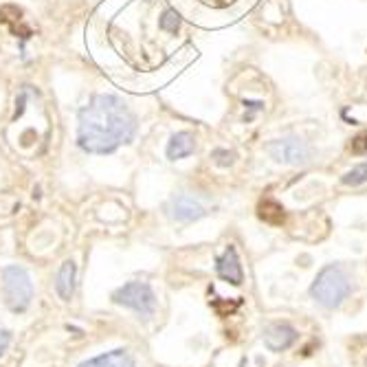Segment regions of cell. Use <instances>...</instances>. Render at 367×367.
<instances>
[{
	"mask_svg": "<svg viewBox=\"0 0 367 367\" xmlns=\"http://www.w3.org/2000/svg\"><path fill=\"white\" fill-rule=\"evenodd\" d=\"M136 132V117L124 99L97 95L80 113V147L90 154H110L130 143Z\"/></svg>",
	"mask_w": 367,
	"mask_h": 367,
	"instance_id": "1",
	"label": "cell"
},
{
	"mask_svg": "<svg viewBox=\"0 0 367 367\" xmlns=\"http://www.w3.org/2000/svg\"><path fill=\"white\" fill-rule=\"evenodd\" d=\"M170 7L198 27L220 29L240 20L259 0H167Z\"/></svg>",
	"mask_w": 367,
	"mask_h": 367,
	"instance_id": "2",
	"label": "cell"
},
{
	"mask_svg": "<svg viewBox=\"0 0 367 367\" xmlns=\"http://www.w3.org/2000/svg\"><path fill=\"white\" fill-rule=\"evenodd\" d=\"M350 290H352V284L347 273L341 266L330 264L324 271H319V275L310 286V295L324 305V308H339L343 299L350 295Z\"/></svg>",
	"mask_w": 367,
	"mask_h": 367,
	"instance_id": "3",
	"label": "cell"
},
{
	"mask_svg": "<svg viewBox=\"0 0 367 367\" xmlns=\"http://www.w3.org/2000/svg\"><path fill=\"white\" fill-rule=\"evenodd\" d=\"M5 301L13 312H24L34 299V284L22 266H7L3 271Z\"/></svg>",
	"mask_w": 367,
	"mask_h": 367,
	"instance_id": "4",
	"label": "cell"
},
{
	"mask_svg": "<svg viewBox=\"0 0 367 367\" xmlns=\"http://www.w3.org/2000/svg\"><path fill=\"white\" fill-rule=\"evenodd\" d=\"M113 301L134 310L141 317H152L157 310V295L145 282H128L113 293Z\"/></svg>",
	"mask_w": 367,
	"mask_h": 367,
	"instance_id": "5",
	"label": "cell"
},
{
	"mask_svg": "<svg viewBox=\"0 0 367 367\" xmlns=\"http://www.w3.org/2000/svg\"><path fill=\"white\" fill-rule=\"evenodd\" d=\"M268 152L275 161L286 163V165H299L310 159V147L301 139H295V136H288V139H280V141L271 143Z\"/></svg>",
	"mask_w": 367,
	"mask_h": 367,
	"instance_id": "6",
	"label": "cell"
},
{
	"mask_svg": "<svg viewBox=\"0 0 367 367\" xmlns=\"http://www.w3.org/2000/svg\"><path fill=\"white\" fill-rule=\"evenodd\" d=\"M216 271L224 282L233 284V286H240L244 282V271H242L236 247L229 244V247L224 249V253L218 257V262H216Z\"/></svg>",
	"mask_w": 367,
	"mask_h": 367,
	"instance_id": "7",
	"label": "cell"
},
{
	"mask_svg": "<svg viewBox=\"0 0 367 367\" xmlns=\"http://www.w3.org/2000/svg\"><path fill=\"white\" fill-rule=\"evenodd\" d=\"M295 341H297V330L288 324H275L264 332V345L271 352H284L288 347H293Z\"/></svg>",
	"mask_w": 367,
	"mask_h": 367,
	"instance_id": "8",
	"label": "cell"
},
{
	"mask_svg": "<svg viewBox=\"0 0 367 367\" xmlns=\"http://www.w3.org/2000/svg\"><path fill=\"white\" fill-rule=\"evenodd\" d=\"M201 216H205V209L203 205L194 201L192 196L182 194L178 198H174L172 203V218L178 220V222H192V220H198Z\"/></svg>",
	"mask_w": 367,
	"mask_h": 367,
	"instance_id": "9",
	"label": "cell"
},
{
	"mask_svg": "<svg viewBox=\"0 0 367 367\" xmlns=\"http://www.w3.org/2000/svg\"><path fill=\"white\" fill-rule=\"evenodd\" d=\"M75 278H78V266H75L73 259H66V262L59 266L57 278H55V290L59 299L71 301L73 293H75Z\"/></svg>",
	"mask_w": 367,
	"mask_h": 367,
	"instance_id": "10",
	"label": "cell"
},
{
	"mask_svg": "<svg viewBox=\"0 0 367 367\" xmlns=\"http://www.w3.org/2000/svg\"><path fill=\"white\" fill-rule=\"evenodd\" d=\"M78 367H134V359L130 357L128 350H113L90 361H84Z\"/></svg>",
	"mask_w": 367,
	"mask_h": 367,
	"instance_id": "11",
	"label": "cell"
},
{
	"mask_svg": "<svg viewBox=\"0 0 367 367\" xmlns=\"http://www.w3.org/2000/svg\"><path fill=\"white\" fill-rule=\"evenodd\" d=\"M196 150V139L192 132H178L172 136L170 145H167V159L170 161H178L189 157L192 152Z\"/></svg>",
	"mask_w": 367,
	"mask_h": 367,
	"instance_id": "12",
	"label": "cell"
},
{
	"mask_svg": "<svg viewBox=\"0 0 367 367\" xmlns=\"http://www.w3.org/2000/svg\"><path fill=\"white\" fill-rule=\"evenodd\" d=\"M259 218H262L264 222L268 224H282L286 220V213H284V207L280 203L275 201H264L262 205H259Z\"/></svg>",
	"mask_w": 367,
	"mask_h": 367,
	"instance_id": "13",
	"label": "cell"
},
{
	"mask_svg": "<svg viewBox=\"0 0 367 367\" xmlns=\"http://www.w3.org/2000/svg\"><path fill=\"white\" fill-rule=\"evenodd\" d=\"M341 182L343 185H363V182H367V163L352 167V170L341 178Z\"/></svg>",
	"mask_w": 367,
	"mask_h": 367,
	"instance_id": "14",
	"label": "cell"
},
{
	"mask_svg": "<svg viewBox=\"0 0 367 367\" xmlns=\"http://www.w3.org/2000/svg\"><path fill=\"white\" fill-rule=\"evenodd\" d=\"M238 305H240V299H233V301H220V299H216V301H213V308H216V312L222 315V317H229V315H231L238 308Z\"/></svg>",
	"mask_w": 367,
	"mask_h": 367,
	"instance_id": "15",
	"label": "cell"
},
{
	"mask_svg": "<svg viewBox=\"0 0 367 367\" xmlns=\"http://www.w3.org/2000/svg\"><path fill=\"white\" fill-rule=\"evenodd\" d=\"M365 150H367V134H361L352 141V152H354V154H363Z\"/></svg>",
	"mask_w": 367,
	"mask_h": 367,
	"instance_id": "16",
	"label": "cell"
},
{
	"mask_svg": "<svg viewBox=\"0 0 367 367\" xmlns=\"http://www.w3.org/2000/svg\"><path fill=\"white\" fill-rule=\"evenodd\" d=\"M9 332H5V330H0V357L5 354L7 352V347H9Z\"/></svg>",
	"mask_w": 367,
	"mask_h": 367,
	"instance_id": "17",
	"label": "cell"
}]
</instances>
